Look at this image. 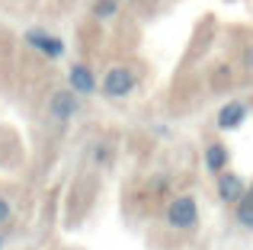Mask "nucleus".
<instances>
[{
    "mask_svg": "<svg viewBox=\"0 0 253 250\" xmlns=\"http://www.w3.org/2000/svg\"><path fill=\"white\" fill-rule=\"evenodd\" d=\"M164 221H167L170 231H179V234H189L199 228L202 215H199V202L196 196L189 193H179V196H170L167 199V208H164Z\"/></svg>",
    "mask_w": 253,
    "mask_h": 250,
    "instance_id": "nucleus-1",
    "label": "nucleus"
},
{
    "mask_svg": "<svg viewBox=\"0 0 253 250\" xmlns=\"http://www.w3.org/2000/svg\"><path fill=\"white\" fill-rule=\"evenodd\" d=\"M138 90V74L131 64H112L109 71L103 74V81H99V96H106V100H128L131 93Z\"/></svg>",
    "mask_w": 253,
    "mask_h": 250,
    "instance_id": "nucleus-2",
    "label": "nucleus"
},
{
    "mask_svg": "<svg viewBox=\"0 0 253 250\" xmlns=\"http://www.w3.org/2000/svg\"><path fill=\"white\" fill-rule=\"evenodd\" d=\"M45 113H48V119L55 125H68V122L77 119V113H81V96H77L74 90L61 87V90H55V93L48 96Z\"/></svg>",
    "mask_w": 253,
    "mask_h": 250,
    "instance_id": "nucleus-3",
    "label": "nucleus"
},
{
    "mask_svg": "<svg viewBox=\"0 0 253 250\" xmlns=\"http://www.w3.org/2000/svg\"><path fill=\"white\" fill-rule=\"evenodd\" d=\"M23 42L29 45L36 55L48 58V61H58V58H64V51H68L64 39L55 36V32H48V29H26L23 32Z\"/></svg>",
    "mask_w": 253,
    "mask_h": 250,
    "instance_id": "nucleus-4",
    "label": "nucleus"
},
{
    "mask_svg": "<svg viewBox=\"0 0 253 250\" xmlns=\"http://www.w3.org/2000/svg\"><path fill=\"white\" fill-rule=\"evenodd\" d=\"M68 90H74L77 96H96L99 93V77L86 61H74L68 68Z\"/></svg>",
    "mask_w": 253,
    "mask_h": 250,
    "instance_id": "nucleus-5",
    "label": "nucleus"
},
{
    "mask_svg": "<svg viewBox=\"0 0 253 250\" xmlns=\"http://www.w3.org/2000/svg\"><path fill=\"white\" fill-rule=\"evenodd\" d=\"M215 189H218V199L221 202L234 206V202H241L244 193H247V180H244L241 173H234V170H221V173L215 176Z\"/></svg>",
    "mask_w": 253,
    "mask_h": 250,
    "instance_id": "nucleus-6",
    "label": "nucleus"
},
{
    "mask_svg": "<svg viewBox=\"0 0 253 250\" xmlns=\"http://www.w3.org/2000/svg\"><path fill=\"white\" fill-rule=\"evenodd\" d=\"M202 164H205V170H209L211 176H218L221 170H228V164H231L228 144H224V141H209L205 151H202Z\"/></svg>",
    "mask_w": 253,
    "mask_h": 250,
    "instance_id": "nucleus-7",
    "label": "nucleus"
},
{
    "mask_svg": "<svg viewBox=\"0 0 253 250\" xmlns=\"http://www.w3.org/2000/svg\"><path fill=\"white\" fill-rule=\"evenodd\" d=\"M244 119H247V103H241V100H228L221 109H218V119L215 125L221 131H234V128H241Z\"/></svg>",
    "mask_w": 253,
    "mask_h": 250,
    "instance_id": "nucleus-8",
    "label": "nucleus"
},
{
    "mask_svg": "<svg viewBox=\"0 0 253 250\" xmlns=\"http://www.w3.org/2000/svg\"><path fill=\"white\" fill-rule=\"evenodd\" d=\"M119 6H122V0H93L90 3V16L99 19V23H109V19L119 16Z\"/></svg>",
    "mask_w": 253,
    "mask_h": 250,
    "instance_id": "nucleus-9",
    "label": "nucleus"
},
{
    "mask_svg": "<svg viewBox=\"0 0 253 250\" xmlns=\"http://www.w3.org/2000/svg\"><path fill=\"white\" fill-rule=\"evenodd\" d=\"M234 218H237L241 228H250V231H253V199L247 193H244L241 202H234Z\"/></svg>",
    "mask_w": 253,
    "mask_h": 250,
    "instance_id": "nucleus-10",
    "label": "nucleus"
},
{
    "mask_svg": "<svg viewBox=\"0 0 253 250\" xmlns=\"http://www.w3.org/2000/svg\"><path fill=\"white\" fill-rule=\"evenodd\" d=\"M93 164H96V167H109L112 164V144H106V141H96L93 144Z\"/></svg>",
    "mask_w": 253,
    "mask_h": 250,
    "instance_id": "nucleus-11",
    "label": "nucleus"
},
{
    "mask_svg": "<svg viewBox=\"0 0 253 250\" xmlns=\"http://www.w3.org/2000/svg\"><path fill=\"white\" fill-rule=\"evenodd\" d=\"M151 196H157V199H164V196H173L170 193V173H157V176H151Z\"/></svg>",
    "mask_w": 253,
    "mask_h": 250,
    "instance_id": "nucleus-12",
    "label": "nucleus"
},
{
    "mask_svg": "<svg viewBox=\"0 0 253 250\" xmlns=\"http://www.w3.org/2000/svg\"><path fill=\"white\" fill-rule=\"evenodd\" d=\"M10 218H13V206H10L6 196H0V225H6Z\"/></svg>",
    "mask_w": 253,
    "mask_h": 250,
    "instance_id": "nucleus-13",
    "label": "nucleus"
},
{
    "mask_svg": "<svg viewBox=\"0 0 253 250\" xmlns=\"http://www.w3.org/2000/svg\"><path fill=\"white\" fill-rule=\"evenodd\" d=\"M247 196H250V199H253V183H247Z\"/></svg>",
    "mask_w": 253,
    "mask_h": 250,
    "instance_id": "nucleus-14",
    "label": "nucleus"
},
{
    "mask_svg": "<svg viewBox=\"0 0 253 250\" xmlns=\"http://www.w3.org/2000/svg\"><path fill=\"white\" fill-rule=\"evenodd\" d=\"M3 244H6V241H3V234H0V250H3Z\"/></svg>",
    "mask_w": 253,
    "mask_h": 250,
    "instance_id": "nucleus-15",
    "label": "nucleus"
},
{
    "mask_svg": "<svg viewBox=\"0 0 253 250\" xmlns=\"http://www.w3.org/2000/svg\"><path fill=\"white\" fill-rule=\"evenodd\" d=\"M125 3H138V0H125Z\"/></svg>",
    "mask_w": 253,
    "mask_h": 250,
    "instance_id": "nucleus-16",
    "label": "nucleus"
}]
</instances>
